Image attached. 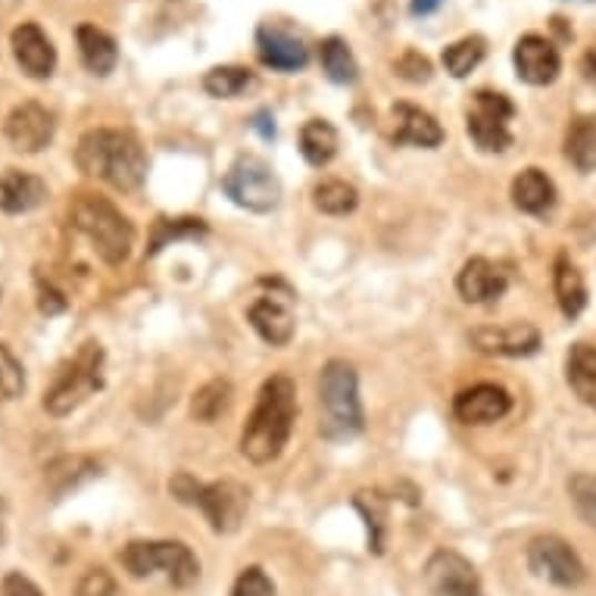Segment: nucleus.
<instances>
[{
	"instance_id": "f257e3e1",
	"label": "nucleus",
	"mask_w": 596,
	"mask_h": 596,
	"mask_svg": "<svg viewBox=\"0 0 596 596\" xmlns=\"http://www.w3.org/2000/svg\"><path fill=\"white\" fill-rule=\"evenodd\" d=\"M297 418V384L287 375H272L260 387L256 406L250 413L244 434H241V453L250 463L265 465L282 456V449L291 441Z\"/></svg>"
},
{
	"instance_id": "f03ea898",
	"label": "nucleus",
	"mask_w": 596,
	"mask_h": 596,
	"mask_svg": "<svg viewBox=\"0 0 596 596\" xmlns=\"http://www.w3.org/2000/svg\"><path fill=\"white\" fill-rule=\"evenodd\" d=\"M75 166L82 169L84 175L129 194V191H138L148 179V153L132 132L91 129L79 138Z\"/></svg>"
},
{
	"instance_id": "7ed1b4c3",
	"label": "nucleus",
	"mask_w": 596,
	"mask_h": 596,
	"mask_svg": "<svg viewBox=\"0 0 596 596\" xmlns=\"http://www.w3.org/2000/svg\"><path fill=\"white\" fill-rule=\"evenodd\" d=\"M365 428L360 378L347 360L325 363L319 375V431L329 441H350Z\"/></svg>"
},
{
	"instance_id": "20e7f679",
	"label": "nucleus",
	"mask_w": 596,
	"mask_h": 596,
	"mask_svg": "<svg viewBox=\"0 0 596 596\" xmlns=\"http://www.w3.org/2000/svg\"><path fill=\"white\" fill-rule=\"evenodd\" d=\"M69 215L75 232H82L91 241L94 253L107 265H122L132 256L134 225L107 198L79 194Z\"/></svg>"
},
{
	"instance_id": "39448f33",
	"label": "nucleus",
	"mask_w": 596,
	"mask_h": 596,
	"mask_svg": "<svg viewBox=\"0 0 596 596\" xmlns=\"http://www.w3.org/2000/svg\"><path fill=\"white\" fill-rule=\"evenodd\" d=\"M169 494L184 506L200 509L215 534H232V531L241 528L250 506V491L244 484H238V481L203 484L188 472H179L175 478L169 481Z\"/></svg>"
},
{
	"instance_id": "423d86ee",
	"label": "nucleus",
	"mask_w": 596,
	"mask_h": 596,
	"mask_svg": "<svg viewBox=\"0 0 596 596\" xmlns=\"http://www.w3.org/2000/svg\"><path fill=\"white\" fill-rule=\"evenodd\" d=\"M100 387H103V347L98 341H88L44 391V410L53 418H63L94 397Z\"/></svg>"
},
{
	"instance_id": "0eeeda50",
	"label": "nucleus",
	"mask_w": 596,
	"mask_h": 596,
	"mask_svg": "<svg viewBox=\"0 0 596 596\" xmlns=\"http://www.w3.org/2000/svg\"><path fill=\"white\" fill-rule=\"evenodd\" d=\"M119 563L132 578L163 572L175 587H191L200 578L198 556L182 541H132L119 549Z\"/></svg>"
},
{
	"instance_id": "6e6552de",
	"label": "nucleus",
	"mask_w": 596,
	"mask_h": 596,
	"mask_svg": "<svg viewBox=\"0 0 596 596\" xmlns=\"http://www.w3.org/2000/svg\"><path fill=\"white\" fill-rule=\"evenodd\" d=\"M222 188L232 198V203L250 213H272L282 203L279 175L272 172L263 156H253V153H244L234 160L232 169L222 179Z\"/></svg>"
},
{
	"instance_id": "1a4fd4ad",
	"label": "nucleus",
	"mask_w": 596,
	"mask_h": 596,
	"mask_svg": "<svg viewBox=\"0 0 596 596\" xmlns=\"http://www.w3.org/2000/svg\"><path fill=\"white\" fill-rule=\"evenodd\" d=\"M515 119V103L499 91H487L481 88L472 94V107L465 117V129L468 138L478 144L484 153H503L513 148V132L509 122Z\"/></svg>"
},
{
	"instance_id": "9d476101",
	"label": "nucleus",
	"mask_w": 596,
	"mask_h": 596,
	"mask_svg": "<svg viewBox=\"0 0 596 596\" xmlns=\"http://www.w3.org/2000/svg\"><path fill=\"white\" fill-rule=\"evenodd\" d=\"M528 568L537 578L549 580L556 587H578L587 578V568L568 541L556 534H541L528 544Z\"/></svg>"
},
{
	"instance_id": "9b49d317",
	"label": "nucleus",
	"mask_w": 596,
	"mask_h": 596,
	"mask_svg": "<svg viewBox=\"0 0 596 596\" xmlns=\"http://www.w3.org/2000/svg\"><path fill=\"white\" fill-rule=\"evenodd\" d=\"M425 584L434 596H484L478 572L456 549H437L425 563Z\"/></svg>"
},
{
	"instance_id": "f8f14e48",
	"label": "nucleus",
	"mask_w": 596,
	"mask_h": 596,
	"mask_svg": "<svg viewBox=\"0 0 596 596\" xmlns=\"http://www.w3.org/2000/svg\"><path fill=\"white\" fill-rule=\"evenodd\" d=\"M3 132L19 153H41L53 141L57 122H53V113L48 107H41L38 100H26V103L10 110Z\"/></svg>"
},
{
	"instance_id": "ddd939ff",
	"label": "nucleus",
	"mask_w": 596,
	"mask_h": 596,
	"mask_svg": "<svg viewBox=\"0 0 596 596\" xmlns=\"http://www.w3.org/2000/svg\"><path fill=\"white\" fill-rule=\"evenodd\" d=\"M513 63L518 79L525 84H534V88L553 84L563 72L559 48L544 34H522L513 50Z\"/></svg>"
},
{
	"instance_id": "4468645a",
	"label": "nucleus",
	"mask_w": 596,
	"mask_h": 596,
	"mask_svg": "<svg viewBox=\"0 0 596 596\" xmlns=\"http://www.w3.org/2000/svg\"><path fill=\"white\" fill-rule=\"evenodd\" d=\"M472 347L484 356H531L541 350V332L531 322H509V325H484L468 334Z\"/></svg>"
},
{
	"instance_id": "2eb2a0df",
	"label": "nucleus",
	"mask_w": 596,
	"mask_h": 596,
	"mask_svg": "<svg viewBox=\"0 0 596 596\" xmlns=\"http://www.w3.org/2000/svg\"><path fill=\"white\" fill-rule=\"evenodd\" d=\"M256 57L260 63L279 72H297L310 63V44L294 34L291 29H282L275 22H265L256 29Z\"/></svg>"
},
{
	"instance_id": "dca6fc26",
	"label": "nucleus",
	"mask_w": 596,
	"mask_h": 596,
	"mask_svg": "<svg viewBox=\"0 0 596 596\" xmlns=\"http://www.w3.org/2000/svg\"><path fill=\"white\" fill-rule=\"evenodd\" d=\"M513 410V397L499 384H475L465 387L453 400V415L463 425H494Z\"/></svg>"
},
{
	"instance_id": "f3484780",
	"label": "nucleus",
	"mask_w": 596,
	"mask_h": 596,
	"mask_svg": "<svg viewBox=\"0 0 596 596\" xmlns=\"http://www.w3.org/2000/svg\"><path fill=\"white\" fill-rule=\"evenodd\" d=\"M10 48L17 57L19 69L29 79H50L57 69V48L38 22H22L10 34Z\"/></svg>"
},
{
	"instance_id": "a211bd4d",
	"label": "nucleus",
	"mask_w": 596,
	"mask_h": 596,
	"mask_svg": "<svg viewBox=\"0 0 596 596\" xmlns=\"http://www.w3.org/2000/svg\"><path fill=\"white\" fill-rule=\"evenodd\" d=\"M250 325L253 332L263 337L265 344L272 347H287L291 337H294V313H291V294L284 291L282 297L279 294H265L248 310Z\"/></svg>"
},
{
	"instance_id": "6ab92c4d",
	"label": "nucleus",
	"mask_w": 596,
	"mask_h": 596,
	"mask_svg": "<svg viewBox=\"0 0 596 596\" xmlns=\"http://www.w3.org/2000/svg\"><path fill=\"white\" fill-rule=\"evenodd\" d=\"M506 287H509V275L503 272V265L491 263L484 256H472L456 275V291L465 303H491L503 297Z\"/></svg>"
},
{
	"instance_id": "aec40b11",
	"label": "nucleus",
	"mask_w": 596,
	"mask_h": 596,
	"mask_svg": "<svg viewBox=\"0 0 596 596\" xmlns=\"http://www.w3.org/2000/svg\"><path fill=\"white\" fill-rule=\"evenodd\" d=\"M391 119H394V129H391V141L394 144H410V148H441L444 144L441 122L431 117V113H425L422 107L394 103Z\"/></svg>"
},
{
	"instance_id": "412c9836",
	"label": "nucleus",
	"mask_w": 596,
	"mask_h": 596,
	"mask_svg": "<svg viewBox=\"0 0 596 596\" xmlns=\"http://www.w3.org/2000/svg\"><path fill=\"white\" fill-rule=\"evenodd\" d=\"M100 475V463L88 453H63L57 459H50L44 465V487L50 491V497L60 499L67 497L69 491H79L82 484Z\"/></svg>"
},
{
	"instance_id": "4be33fe9",
	"label": "nucleus",
	"mask_w": 596,
	"mask_h": 596,
	"mask_svg": "<svg viewBox=\"0 0 596 596\" xmlns=\"http://www.w3.org/2000/svg\"><path fill=\"white\" fill-rule=\"evenodd\" d=\"M48 200V182L22 169H7L0 175V213L22 215Z\"/></svg>"
},
{
	"instance_id": "5701e85b",
	"label": "nucleus",
	"mask_w": 596,
	"mask_h": 596,
	"mask_svg": "<svg viewBox=\"0 0 596 596\" xmlns=\"http://www.w3.org/2000/svg\"><path fill=\"white\" fill-rule=\"evenodd\" d=\"M513 203L528 215H547L556 206V184L544 169H525L513 182Z\"/></svg>"
},
{
	"instance_id": "b1692460",
	"label": "nucleus",
	"mask_w": 596,
	"mask_h": 596,
	"mask_svg": "<svg viewBox=\"0 0 596 596\" xmlns=\"http://www.w3.org/2000/svg\"><path fill=\"white\" fill-rule=\"evenodd\" d=\"M75 41H79V57L88 72L94 75H110L119 63V48L113 41V34H107L91 22H82L75 29Z\"/></svg>"
},
{
	"instance_id": "393cba45",
	"label": "nucleus",
	"mask_w": 596,
	"mask_h": 596,
	"mask_svg": "<svg viewBox=\"0 0 596 596\" xmlns=\"http://www.w3.org/2000/svg\"><path fill=\"white\" fill-rule=\"evenodd\" d=\"M553 291H556V303H559L565 319H578L584 313V306H587V284H584V275L578 272V265L572 263L568 256L556 260Z\"/></svg>"
},
{
	"instance_id": "a878e982",
	"label": "nucleus",
	"mask_w": 596,
	"mask_h": 596,
	"mask_svg": "<svg viewBox=\"0 0 596 596\" xmlns=\"http://www.w3.org/2000/svg\"><path fill=\"white\" fill-rule=\"evenodd\" d=\"M565 378L568 387L578 394L580 403L596 410V347L590 344H575L565 356Z\"/></svg>"
},
{
	"instance_id": "bb28decb",
	"label": "nucleus",
	"mask_w": 596,
	"mask_h": 596,
	"mask_svg": "<svg viewBox=\"0 0 596 596\" xmlns=\"http://www.w3.org/2000/svg\"><path fill=\"white\" fill-rule=\"evenodd\" d=\"M337 144H341V138H337V129L329 119H310L300 129V153L310 166H329L337 156Z\"/></svg>"
},
{
	"instance_id": "cd10ccee",
	"label": "nucleus",
	"mask_w": 596,
	"mask_h": 596,
	"mask_svg": "<svg viewBox=\"0 0 596 596\" xmlns=\"http://www.w3.org/2000/svg\"><path fill=\"white\" fill-rule=\"evenodd\" d=\"M565 156L578 172H596V117H578L568 122Z\"/></svg>"
},
{
	"instance_id": "c85d7f7f",
	"label": "nucleus",
	"mask_w": 596,
	"mask_h": 596,
	"mask_svg": "<svg viewBox=\"0 0 596 596\" xmlns=\"http://www.w3.org/2000/svg\"><path fill=\"white\" fill-rule=\"evenodd\" d=\"M319 63H322V72L332 79L334 84H353L360 79V63H356V57H353V50L344 38H325L322 44H319Z\"/></svg>"
},
{
	"instance_id": "c756f323",
	"label": "nucleus",
	"mask_w": 596,
	"mask_h": 596,
	"mask_svg": "<svg viewBox=\"0 0 596 596\" xmlns=\"http://www.w3.org/2000/svg\"><path fill=\"white\" fill-rule=\"evenodd\" d=\"M353 506L360 509L365 518V528H368V549L375 556H382L387 547V497L382 491H360L353 497Z\"/></svg>"
},
{
	"instance_id": "7c9ffc66",
	"label": "nucleus",
	"mask_w": 596,
	"mask_h": 596,
	"mask_svg": "<svg viewBox=\"0 0 596 596\" xmlns=\"http://www.w3.org/2000/svg\"><path fill=\"white\" fill-rule=\"evenodd\" d=\"M232 384L225 382V378L206 382L194 394V400H191V418L200 422V425H213V422H219L222 415L232 410Z\"/></svg>"
},
{
	"instance_id": "2f4dec72",
	"label": "nucleus",
	"mask_w": 596,
	"mask_h": 596,
	"mask_svg": "<svg viewBox=\"0 0 596 596\" xmlns=\"http://www.w3.org/2000/svg\"><path fill=\"white\" fill-rule=\"evenodd\" d=\"M200 234H206V222H200V219H191V215H184V219H166V215H160V219L153 222V232H150L148 256H156V253L169 248V244L191 241V238H200Z\"/></svg>"
},
{
	"instance_id": "473e14b6",
	"label": "nucleus",
	"mask_w": 596,
	"mask_h": 596,
	"mask_svg": "<svg viewBox=\"0 0 596 596\" xmlns=\"http://www.w3.org/2000/svg\"><path fill=\"white\" fill-rule=\"evenodd\" d=\"M484 53H487V41L481 34H468L463 41L444 48L441 63H444V69H447L453 79H465V75H472V69H478Z\"/></svg>"
},
{
	"instance_id": "72a5a7b5",
	"label": "nucleus",
	"mask_w": 596,
	"mask_h": 596,
	"mask_svg": "<svg viewBox=\"0 0 596 596\" xmlns=\"http://www.w3.org/2000/svg\"><path fill=\"white\" fill-rule=\"evenodd\" d=\"M313 203L315 210H322L325 215H347L360 206V191L341 179H332V182L315 184Z\"/></svg>"
},
{
	"instance_id": "f704fd0d",
	"label": "nucleus",
	"mask_w": 596,
	"mask_h": 596,
	"mask_svg": "<svg viewBox=\"0 0 596 596\" xmlns=\"http://www.w3.org/2000/svg\"><path fill=\"white\" fill-rule=\"evenodd\" d=\"M250 84H253V72L244 67H215L203 75V91L219 100L238 98V94L248 91Z\"/></svg>"
},
{
	"instance_id": "c9c22d12",
	"label": "nucleus",
	"mask_w": 596,
	"mask_h": 596,
	"mask_svg": "<svg viewBox=\"0 0 596 596\" xmlns=\"http://www.w3.org/2000/svg\"><path fill=\"white\" fill-rule=\"evenodd\" d=\"M568 497L572 506L578 509V515L596 528V475L594 472H578L575 478L568 481Z\"/></svg>"
},
{
	"instance_id": "e433bc0d",
	"label": "nucleus",
	"mask_w": 596,
	"mask_h": 596,
	"mask_svg": "<svg viewBox=\"0 0 596 596\" xmlns=\"http://www.w3.org/2000/svg\"><path fill=\"white\" fill-rule=\"evenodd\" d=\"M26 391V368L7 344H0V403L22 397Z\"/></svg>"
},
{
	"instance_id": "4c0bfd02",
	"label": "nucleus",
	"mask_w": 596,
	"mask_h": 596,
	"mask_svg": "<svg viewBox=\"0 0 596 596\" xmlns=\"http://www.w3.org/2000/svg\"><path fill=\"white\" fill-rule=\"evenodd\" d=\"M232 596H279V594H275V584H272V578L265 575L263 568H260V565H250V568H244V572L238 575V580H234Z\"/></svg>"
},
{
	"instance_id": "58836bf2",
	"label": "nucleus",
	"mask_w": 596,
	"mask_h": 596,
	"mask_svg": "<svg viewBox=\"0 0 596 596\" xmlns=\"http://www.w3.org/2000/svg\"><path fill=\"white\" fill-rule=\"evenodd\" d=\"M394 72H397L403 82H413V84H425L431 82V60L425 53H418V50H406L403 57H400L397 63H394Z\"/></svg>"
},
{
	"instance_id": "ea45409f",
	"label": "nucleus",
	"mask_w": 596,
	"mask_h": 596,
	"mask_svg": "<svg viewBox=\"0 0 596 596\" xmlns=\"http://www.w3.org/2000/svg\"><path fill=\"white\" fill-rule=\"evenodd\" d=\"M75 596H119L117 578L107 568H88L79 584H75Z\"/></svg>"
},
{
	"instance_id": "a19ab883",
	"label": "nucleus",
	"mask_w": 596,
	"mask_h": 596,
	"mask_svg": "<svg viewBox=\"0 0 596 596\" xmlns=\"http://www.w3.org/2000/svg\"><path fill=\"white\" fill-rule=\"evenodd\" d=\"M69 300L63 291H57L50 282H38V310L44 315H60L67 313Z\"/></svg>"
},
{
	"instance_id": "79ce46f5",
	"label": "nucleus",
	"mask_w": 596,
	"mask_h": 596,
	"mask_svg": "<svg viewBox=\"0 0 596 596\" xmlns=\"http://www.w3.org/2000/svg\"><path fill=\"white\" fill-rule=\"evenodd\" d=\"M0 594L3 596H44L41 594V587L34 584L32 578H26L22 572H10L3 584H0Z\"/></svg>"
},
{
	"instance_id": "37998d69",
	"label": "nucleus",
	"mask_w": 596,
	"mask_h": 596,
	"mask_svg": "<svg viewBox=\"0 0 596 596\" xmlns=\"http://www.w3.org/2000/svg\"><path fill=\"white\" fill-rule=\"evenodd\" d=\"M444 3H447V0H413V3H410V13H413V17H428L434 10H441Z\"/></svg>"
},
{
	"instance_id": "c03bdc74",
	"label": "nucleus",
	"mask_w": 596,
	"mask_h": 596,
	"mask_svg": "<svg viewBox=\"0 0 596 596\" xmlns=\"http://www.w3.org/2000/svg\"><path fill=\"white\" fill-rule=\"evenodd\" d=\"M253 129H256V132L263 134L265 141H272V138H275V122H272V117H269V113H256V117H253Z\"/></svg>"
}]
</instances>
